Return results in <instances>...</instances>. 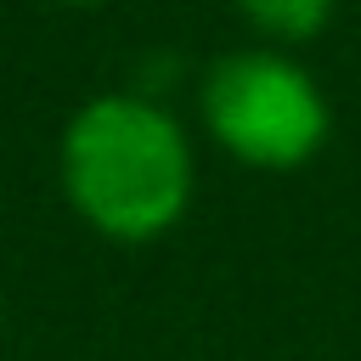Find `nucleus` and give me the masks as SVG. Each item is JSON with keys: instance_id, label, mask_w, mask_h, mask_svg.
<instances>
[{"instance_id": "2", "label": "nucleus", "mask_w": 361, "mask_h": 361, "mask_svg": "<svg viewBox=\"0 0 361 361\" xmlns=\"http://www.w3.org/2000/svg\"><path fill=\"white\" fill-rule=\"evenodd\" d=\"M197 107H203L214 147L248 169L310 164L333 124L322 85L276 45H254V51H231L209 62Z\"/></svg>"}, {"instance_id": "5", "label": "nucleus", "mask_w": 361, "mask_h": 361, "mask_svg": "<svg viewBox=\"0 0 361 361\" xmlns=\"http://www.w3.org/2000/svg\"><path fill=\"white\" fill-rule=\"evenodd\" d=\"M0 327H6V316H0Z\"/></svg>"}, {"instance_id": "3", "label": "nucleus", "mask_w": 361, "mask_h": 361, "mask_svg": "<svg viewBox=\"0 0 361 361\" xmlns=\"http://www.w3.org/2000/svg\"><path fill=\"white\" fill-rule=\"evenodd\" d=\"M271 45H299V39H316L327 23H333V6L338 0H231Z\"/></svg>"}, {"instance_id": "4", "label": "nucleus", "mask_w": 361, "mask_h": 361, "mask_svg": "<svg viewBox=\"0 0 361 361\" xmlns=\"http://www.w3.org/2000/svg\"><path fill=\"white\" fill-rule=\"evenodd\" d=\"M56 6H107V0H56Z\"/></svg>"}, {"instance_id": "1", "label": "nucleus", "mask_w": 361, "mask_h": 361, "mask_svg": "<svg viewBox=\"0 0 361 361\" xmlns=\"http://www.w3.org/2000/svg\"><path fill=\"white\" fill-rule=\"evenodd\" d=\"M56 175L68 209L90 231L113 243H152L186 214L197 158L164 102L141 90H107L68 118Z\"/></svg>"}]
</instances>
